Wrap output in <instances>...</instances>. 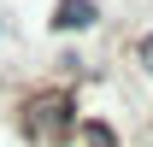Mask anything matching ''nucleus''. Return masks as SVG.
Returning a JSON list of instances; mask_svg holds the SVG:
<instances>
[{
  "mask_svg": "<svg viewBox=\"0 0 153 147\" xmlns=\"http://www.w3.org/2000/svg\"><path fill=\"white\" fill-rule=\"evenodd\" d=\"M18 124H24V135H30V141L59 147V141H71V135H76V112H71V100H65V94L41 88V94H30V100H24Z\"/></svg>",
  "mask_w": 153,
  "mask_h": 147,
  "instance_id": "nucleus-1",
  "label": "nucleus"
},
{
  "mask_svg": "<svg viewBox=\"0 0 153 147\" xmlns=\"http://www.w3.org/2000/svg\"><path fill=\"white\" fill-rule=\"evenodd\" d=\"M88 24H100V6H94V0H59V6H53V30H59V36H76V30H88Z\"/></svg>",
  "mask_w": 153,
  "mask_h": 147,
  "instance_id": "nucleus-2",
  "label": "nucleus"
},
{
  "mask_svg": "<svg viewBox=\"0 0 153 147\" xmlns=\"http://www.w3.org/2000/svg\"><path fill=\"white\" fill-rule=\"evenodd\" d=\"M76 141H82V147H118V135L106 124H76Z\"/></svg>",
  "mask_w": 153,
  "mask_h": 147,
  "instance_id": "nucleus-3",
  "label": "nucleus"
},
{
  "mask_svg": "<svg viewBox=\"0 0 153 147\" xmlns=\"http://www.w3.org/2000/svg\"><path fill=\"white\" fill-rule=\"evenodd\" d=\"M141 71H153V30L141 36Z\"/></svg>",
  "mask_w": 153,
  "mask_h": 147,
  "instance_id": "nucleus-4",
  "label": "nucleus"
}]
</instances>
